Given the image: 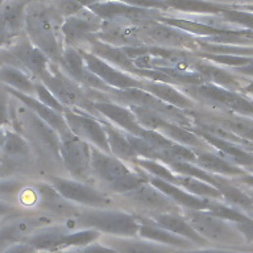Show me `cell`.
Segmentation results:
<instances>
[{
  "label": "cell",
  "mask_w": 253,
  "mask_h": 253,
  "mask_svg": "<svg viewBox=\"0 0 253 253\" xmlns=\"http://www.w3.org/2000/svg\"><path fill=\"white\" fill-rule=\"evenodd\" d=\"M70 229L63 225L54 227H43L35 231L24 243H27L36 251H46V252H57L62 249L63 239Z\"/></svg>",
  "instance_id": "obj_33"
},
{
  "label": "cell",
  "mask_w": 253,
  "mask_h": 253,
  "mask_svg": "<svg viewBox=\"0 0 253 253\" xmlns=\"http://www.w3.org/2000/svg\"><path fill=\"white\" fill-rule=\"evenodd\" d=\"M90 166L92 175L98 178L99 181L104 182L106 185L130 170L126 162L92 145H90Z\"/></svg>",
  "instance_id": "obj_19"
},
{
  "label": "cell",
  "mask_w": 253,
  "mask_h": 253,
  "mask_svg": "<svg viewBox=\"0 0 253 253\" xmlns=\"http://www.w3.org/2000/svg\"><path fill=\"white\" fill-rule=\"evenodd\" d=\"M31 153V145L24 136L13 129L3 130V137L0 141V157L7 160V161H1L7 169L11 168V164L28 158Z\"/></svg>",
  "instance_id": "obj_31"
},
{
  "label": "cell",
  "mask_w": 253,
  "mask_h": 253,
  "mask_svg": "<svg viewBox=\"0 0 253 253\" xmlns=\"http://www.w3.org/2000/svg\"><path fill=\"white\" fill-rule=\"evenodd\" d=\"M59 140L61 161L67 171L78 181H88L92 175L90 166V144L75 136L70 129L59 134Z\"/></svg>",
  "instance_id": "obj_9"
},
{
  "label": "cell",
  "mask_w": 253,
  "mask_h": 253,
  "mask_svg": "<svg viewBox=\"0 0 253 253\" xmlns=\"http://www.w3.org/2000/svg\"><path fill=\"white\" fill-rule=\"evenodd\" d=\"M137 25L145 45L174 47L190 51L198 50V37L178 28L170 27L156 19L145 20Z\"/></svg>",
  "instance_id": "obj_8"
},
{
  "label": "cell",
  "mask_w": 253,
  "mask_h": 253,
  "mask_svg": "<svg viewBox=\"0 0 253 253\" xmlns=\"http://www.w3.org/2000/svg\"><path fill=\"white\" fill-rule=\"evenodd\" d=\"M179 90L185 92L198 104L199 103L207 104L217 111L232 112V114L252 118V100H251V96H247L243 92L228 90V88L210 82L182 86L179 87Z\"/></svg>",
  "instance_id": "obj_2"
},
{
  "label": "cell",
  "mask_w": 253,
  "mask_h": 253,
  "mask_svg": "<svg viewBox=\"0 0 253 253\" xmlns=\"http://www.w3.org/2000/svg\"><path fill=\"white\" fill-rule=\"evenodd\" d=\"M40 82L58 99V102L66 108L83 111L86 114L98 118L100 115L95 111L94 100L87 95L86 90L73 79L67 77L57 63L50 62L49 70L40 78Z\"/></svg>",
  "instance_id": "obj_3"
},
{
  "label": "cell",
  "mask_w": 253,
  "mask_h": 253,
  "mask_svg": "<svg viewBox=\"0 0 253 253\" xmlns=\"http://www.w3.org/2000/svg\"><path fill=\"white\" fill-rule=\"evenodd\" d=\"M78 253H118L115 249L110 248V247H107V245H102V244H88L84 245V247H79L77 248Z\"/></svg>",
  "instance_id": "obj_51"
},
{
  "label": "cell",
  "mask_w": 253,
  "mask_h": 253,
  "mask_svg": "<svg viewBox=\"0 0 253 253\" xmlns=\"http://www.w3.org/2000/svg\"><path fill=\"white\" fill-rule=\"evenodd\" d=\"M99 236H100V232L92 228L79 229V231H75V232L69 231L65 239H63L62 249L84 247V245H88L91 243H94L95 240H98Z\"/></svg>",
  "instance_id": "obj_45"
},
{
  "label": "cell",
  "mask_w": 253,
  "mask_h": 253,
  "mask_svg": "<svg viewBox=\"0 0 253 253\" xmlns=\"http://www.w3.org/2000/svg\"><path fill=\"white\" fill-rule=\"evenodd\" d=\"M78 224L83 228L96 229L110 236L134 237L137 236L138 217L132 213L118 210L96 209L79 212Z\"/></svg>",
  "instance_id": "obj_5"
},
{
  "label": "cell",
  "mask_w": 253,
  "mask_h": 253,
  "mask_svg": "<svg viewBox=\"0 0 253 253\" xmlns=\"http://www.w3.org/2000/svg\"><path fill=\"white\" fill-rule=\"evenodd\" d=\"M107 247L118 253H174V248L150 240H133L132 237H106Z\"/></svg>",
  "instance_id": "obj_32"
},
{
  "label": "cell",
  "mask_w": 253,
  "mask_h": 253,
  "mask_svg": "<svg viewBox=\"0 0 253 253\" xmlns=\"http://www.w3.org/2000/svg\"><path fill=\"white\" fill-rule=\"evenodd\" d=\"M11 126V95L0 83V129Z\"/></svg>",
  "instance_id": "obj_49"
},
{
  "label": "cell",
  "mask_w": 253,
  "mask_h": 253,
  "mask_svg": "<svg viewBox=\"0 0 253 253\" xmlns=\"http://www.w3.org/2000/svg\"><path fill=\"white\" fill-rule=\"evenodd\" d=\"M13 211L11 206L7 205V203H3V202H0V217L5 216L8 213H11Z\"/></svg>",
  "instance_id": "obj_56"
},
{
  "label": "cell",
  "mask_w": 253,
  "mask_h": 253,
  "mask_svg": "<svg viewBox=\"0 0 253 253\" xmlns=\"http://www.w3.org/2000/svg\"><path fill=\"white\" fill-rule=\"evenodd\" d=\"M136 166V165H134ZM148 182V173L141 168L136 166V170H129L128 173L116 178L115 181L108 183V189L116 194H126L132 190L137 189L138 186Z\"/></svg>",
  "instance_id": "obj_41"
},
{
  "label": "cell",
  "mask_w": 253,
  "mask_h": 253,
  "mask_svg": "<svg viewBox=\"0 0 253 253\" xmlns=\"http://www.w3.org/2000/svg\"><path fill=\"white\" fill-rule=\"evenodd\" d=\"M207 211L215 216L220 217L223 220L231 221V223H247L252 221V217L247 215L244 211H240L236 207H232L227 203H221L219 199H209L207 201Z\"/></svg>",
  "instance_id": "obj_42"
},
{
  "label": "cell",
  "mask_w": 253,
  "mask_h": 253,
  "mask_svg": "<svg viewBox=\"0 0 253 253\" xmlns=\"http://www.w3.org/2000/svg\"><path fill=\"white\" fill-rule=\"evenodd\" d=\"M194 54L199 57V58L207 59L210 62H213L223 67H237L244 66L248 63L253 62L252 57L249 55H236V54H213V53H206V51L197 50L194 51Z\"/></svg>",
  "instance_id": "obj_44"
},
{
  "label": "cell",
  "mask_w": 253,
  "mask_h": 253,
  "mask_svg": "<svg viewBox=\"0 0 253 253\" xmlns=\"http://www.w3.org/2000/svg\"><path fill=\"white\" fill-rule=\"evenodd\" d=\"M58 66L69 78L73 79L75 83H78L79 86H82L86 90H98L107 94L111 88L87 69L82 55L75 47L63 46L62 58Z\"/></svg>",
  "instance_id": "obj_14"
},
{
  "label": "cell",
  "mask_w": 253,
  "mask_h": 253,
  "mask_svg": "<svg viewBox=\"0 0 253 253\" xmlns=\"http://www.w3.org/2000/svg\"><path fill=\"white\" fill-rule=\"evenodd\" d=\"M157 132L170 138L171 141L178 142V144L187 146V148H191V149H206V148H210L205 142V140L199 137L197 133H194L193 130L187 129L185 126H178V124H174V123L166 122Z\"/></svg>",
  "instance_id": "obj_38"
},
{
  "label": "cell",
  "mask_w": 253,
  "mask_h": 253,
  "mask_svg": "<svg viewBox=\"0 0 253 253\" xmlns=\"http://www.w3.org/2000/svg\"><path fill=\"white\" fill-rule=\"evenodd\" d=\"M54 253H78V251H77V248H66V249H61V251H57V252Z\"/></svg>",
  "instance_id": "obj_58"
},
{
  "label": "cell",
  "mask_w": 253,
  "mask_h": 253,
  "mask_svg": "<svg viewBox=\"0 0 253 253\" xmlns=\"http://www.w3.org/2000/svg\"><path fill=\"white\" fill-rule=\"evenodd\" d=\"M63 17L57 8L41 1H29L25 7L24 29L28 40L41 50L50 62L58 65L62 58L63 41L61 25Z\"/></svg>",
  "instance_id": "obj_1"
},
{
  "label": "cell",
  "mask_w": 253,
  "mask_h": 253,
  "mask_svg": "<svg viewBox=\"0 0 253 253\" xmlns=\"http://www.w3.org/2000/svg\"><path fill=\"white\" fill-rule=\"evenodd\" d=\"M169 9H177L181 12L190 13H201V15H216L232 5L211 1V0H164Z\"/></svg>",
  "instance_id": "obj_39"
},
{
  "label": "cell",
  "mask_w": 253,
  "mask_h": 253,
  "mask_svg": "<svg viewBox=\"0 0 253 253\" xmlns=\"http://www.w3.org/2000/svg\"><path fill=\"white\" fill-rule=\"evenodd\" d=\"M49 183L65 199L73 203H79V205L88 206L94 209H106L111 206L110 198L87 182L51 175L49 178Z\"/></svg>",
  "instance_id": "obj_11"
},
{
  "label": "cell",
  "mask_w": 253,
  "mask_h": 253,
  "mask_svg": "<svg viewBox=\"0 0 253 253\" xmlns=\"http://www.w3.org/2000/svg\"><path fill=\"white\" fill-rule=\"evenodd\" d=\"M138 217V231L137 235L141 236L142 239L146 240L156 241L160 244L169 245L171 248H181V249H189L193 247V243L185 237H181L175 235V233L170 232L168 229L162 228L157 225L152 219L144 216Z\"/></svg>",
  "instance_id": "obj_25"
},
{
  "label": "cell",
  "mask_w": 253,
  "mask_h": 253,
  "mask_svg": "<svg viewBox=\"0 0 253 253\" xmlns=\"http://www.w3.org/2000/svg\"><path fill=\"white\" fill-rule=\"evenodd\" d=\"M124 197L130 199L144 209L150 210L152 212H178L179 206L175 205L169 197L156 189L149 182L142 183L137 189L132 190L129 193L123 194Z\"/></svg>",
  "instance_id": "obj_21"
},
{
  "label": "cell",
  "mask_w": 253,
  "mask_h": 253,
  "mask_svg": "<svg viewBox=\"0 0 253 253\" xmlns=\"http://www.w3.org/2000/svg\"><path fill=\"white\" fill-rule=\"evenodd\" d=\"M42 253H53V252H46V251H42Z\"/></svg>",
  "instance_id": "obj_60"
},
{
  "label": "cell",
  "mask_w": 253,
  "mask_h": 253,
  "mask_svg": "<svg viewBox=\"0 0 253 253\" xmlns=\"http://www.w3.org/2000/svg\"><path fill=\"white\" fill-rule=\"evenodd\" d=\"M79 49H84V50L90 51V53H92V54L99 57V58L104 59L106 62L111 63L112 66L120 69L122 71L129 73V74L134 75V77L137 74L138 69L134 66L133 59L129 58L124 53L122 47L103 42V41L95 37V39H92L90 42L87 43L86 47H79Z\"/></svg>",
  "instance_id": "obj_24"
},
{
  "label": "cell",
  "mask_w": 253,
  "mask_h": 253,
  "mask_svg": "<svg viewBox=\"0 0 253 253\" xmlns=\"http://www.w3.org/2000/svg\"><path fill=\"white\" fill-rule=\"evenodd\" d=\"M78 50L82 55L87 69L111 88L123 90V88H129V87L142 88L144 86V79L137 78L126 71H122L120 69L112 66L111 63L106 62L104 59L99 58L84 49H78Z\"/></svg>",
  "instance_id": "obj_13"
},
{
  "label": "cell",
  "mask_w": 253,
  "mask_h": 253,
  "mask_svg": "<svg viewBox=\"0 0 253 253\" xmlns=\"http://www.w3.org/2000/svg\"><path fill=\"white\" fill-rule=\"evenodd\" d=\"M62 115L69 129L75 136L88 142L90 145L96 146L98 149L111 154L106 132L98 119L94 118L92 115L83 112V111H75L70 110V108H65Z\"/></svg>",
  "instance_id": "obj_12"
},
{
  "label": "cell",
  "mask_w": 253,
  "mask_h": 253,
  "mask_svg": "<svg viewBox=\"0 0 253 253\" xmlns=\"http://www.w3.org/2000/svg\"><path fill=\"white\" fill-rule=\"evenodd\" d=\"M4 88L7 90V92L11 95L12 98L17 99L19 102L23 103L24 106L27 107V108H29V110H31L33 114L37 115L40 119H42L43 122L46 123V124H49V126H50L58 134H62L63 132L69 130V126H67L62 114H59V112H57V111L54 110H51L50 107L45 106L42 102H40L39 99L35 98L33 95L24 94V92L13 90V88H11V87L8 86H4Z\"/></svg>",
  "instance_id": "obj_22"
},
{
  "label": "cell",
  "mask_w": 253,
  "mask_h": 253,
  "mask_svg": "<svg viewBox=\"0 0 253 253\" xmlns=\"http://www.w3.org/2000/svg\"><path fill=\"white\" fill-rule=\"evenodd\" d=\"M148 182L153 185L156 189L169 197L171 201L178 205L179 207H183L185 210H206L207 209V198H201L193 194L187 193L186 190L177 185H173L170 182H166L164 179H160L157 177L149 175L148 174Z\"/></svg>",
  "instance_id": "obj_28"
},
{
  "label": "cell",
  "mask_w": 253,
  "mask_h": 253,
  "mask_svg": "<svg viewBox=\"0 0 253 253\" xmlns=\"http://www.w3.org/2000/svg\"><path fill=\"white\" fill-rule=\"evenodd\" d=\"M191 69L199 73L205 78L206 82L213 83V84L224 87L228 90L239 91L243 94H244V83L251 82L249 79L235 74L232 70H229L227 67L219 66L216 63L210 62L207 59L199 58V57H197V59L191 63Z\"/></svg>",
  "instance_id": "obj_16"
},
{
  "label": "cell",
  "mask_w": 253,
  "mask_h": 253,
  "mask_svg": "<svg viewBox=\"0 0 253 253\" xmlns=\"http://www.w3.org/2000/svg\"><path fill=\"white\" fill-rule=\"evenodd\" d=\"M0 83L27 95H36L35 79L19 67L0 65Z\"/></svg>",
  "instance_id": "obj_37"
},
{
  "label": "cell",
  "mask_w": 253,
  "mask_h": 253,
  "mask_svg": "<svg viewBox=\"0 0 253 253\" xmlns=\"http://www.w3.org/2000/svg\"><path fill=\"white\" fill-rule=\"evenodd\" d=\"M148 217L162 228L168 229L178 236L185 237L194 244H207V241L187 223L185 217L181 216L178 212H152Z\"/></svg>",
  "instance_id": "obj_27"
},
{
  "label": "cell",
  "mask_w": 253,
  "mask_h": 253,
  "mask_svg": "<svg viewBox=\"0 0 253 253\" xmlns=\"http://www.w3.org/2000/svg\"><path fill=\"white\" fill-rule=\"evenodd\" d=\"M35 90H36V96L39 99L40 102H42L45 106L50 107L51 110L57 111L59 114H63V111L66 107H63L61 103L58 102V99L55 98L54 95L51 94L50 91L47 90L46 87L43 86L42 83L40 81H36L35 83Z\"/></svg>",
  "instance_id": "obj_47"
},
{
  "label": "cell",
  "mask_w": 253,
  "mask_h": 253,
  "mask_svg": "<svg viewBox=\"0 0 253 253\" xmlns=\"http://www.w3.org/2000/svg\"><path fill=\"white\" fill-rule=\"evenodd\" d=\"M193 118L203 119L207 122L216 123L231 133L236 134L237 137L243 138V140H248L252 141L253 138V120L252 118L248 116H243V115L232 114V112H224V111H219V112H199L197 111H187Z\"/></svg>",
  "instance_id": "obj_20"
},
{
  "label": "cell",
  "mask_w": 253,
  "mask_h": 253,
  "mask_svg": "<svg viewBox=\"0 0 253 253\" xmlns=\"http://www.w3.org/2000/svg\"><path fill=\"white\" fill-rule=\"evenodd\" d=\"M9 41H11V37L8 35V32L5 31V28L3 27V24L0 23V49L5 46L7 43H9Z\"/></svg>",
  "instance_id": "obj_55"
},
{
  "label": "cell",
  "mask_w": 253,
  "mask_h": 253,
  "mask_svg": "<svg viewBox=\"0 0 253 253\" xmlns=\"http://www.w3.org/2000/svg\"><path fill=\"white\" fill-rule=\"evenodd\" d=\"M211 148L206 149H194L195 152V161L194 164L199 166L201 169L206 170L215 175H221V177H243L244 174L249 173L240 166L235 165L228 160H225L221 156L216 154L215 152H211Z\"/></svg>",
  "instance_id": "obj_23"
},
{
  "label": "cell",
  "mask_w": 253,
  "mask_h": 253,
  "mask_svg": "<svg viewBox=\"0 0 253 253\" xmlns=\"http://www.w3.org/2000/svg\"><path fill=\"white\" fill-rule=\"evenodd\" d=\"M8 173H9V170H8L7 168H5V166H4L3 164L0 162V178L5 177V175H7Z\"/></svg>",
  "instance_id": "obj_57"
},
{
  "label": "cell",
  "mask_w": 253,
  "mask_h": 253,
  "mask_svg": "<svg viewBox=\"0 0 253 253\" xmlns=\"http://www.w3.org/2000/svg\"><path fill=\"white\" fill-rule=\"evenodd\" d=\"M88 11L100 17L102 20H129L132 23H142L145 20L156 19L158 12L156 13L152 9L138 8L129 5V4L116 1V0H107V1H98L88 5Z\"/></svg>",
  "instance_id": "obj_15"
},
{
  "label": "cell",
  "mask_w": 253,
  "mask_h": 253,
  "mask_svg": "<svg viewBox=\"0 0 253 253\" xmlns=\"http://www.w3.org/2000/svg\"><path fill=\"white\" fill-rule=\"evenodd\" d=\"M96 119L100 122V124L103 126V129L106 132L107 142H108V146H110L111 154L118 157L119 160L126 162V164H133L134 160L138 157L137 154L134 153V150L132 149V146H130L129 141L126 138V132L118 128L116 126H114L112 123H110L102 116H98Z\"/></svg>",
  "instance_id": "obj_30"
},
{
  "label": "cell",
  "mask_w": 253,
  "mask_h": 253,
  "mask_svg": "<svg viewBox=\"0 0 253 253\" xmlns=\"http://www.w3.org/2000/svg\"><path fill=\"white\" fill-rule=\"evenodd\" d=\"M39 219L19 217L0 227V253L17 243H24L39 227Z\"/></svg>",
  "instance_id": "obj_29"
},
{
  "label": "cell",
  "mask_w": 253,
  "mask_h": 253,
  "mask_svg": "<svg viewBox=\"0 0 253 253\" xmlns=\"http://www.w3.org/2000/svg\"><path fill=\"white\" fill-rule=\"evenodd\" d=\"M29 0H8L0 7V23L11 37V41L19 35L24 28L25 7ZM9 41V42H11Z\"/></svg>",
  "instance_id": "obj_35"
},
{
  "label": "cell",
  "mask_w": 253,
  "mask_h": 253,
  "mask_svg": "<svg viewBox=\"0 0 253 253\" xmlns=\"http://www.w3.org/2000/svg\"><path fill=\"white\" fill-rule=\"evenodd\" d=\"M174 185L179 186L183 190H186L187 193L197 195V197L207 198V199H219V201H221V195L216 187H213L212 185H210L207 182L197 179V178L177 174Z\"/></svg>",
  "instance_id": "obj_40"
},
{
  "label": "cell",
  "mask_w": 253,
  "mask_h": 253,
  "mask_svg": "<svg viewBox=\"0 0 253 253\" xmlns=\"http://www.w3.org/2000/svg\"><path fill=\"white\" fill-rule=\"evenodd\" d=\"M107 96L110 98V100L118 102L124 106L134 104V106L149 108L164 119H166L168 122L185 126L187 129L194 124V118L187 111L179 110L177 107L162 102L144 88H137V87H129V88H123V90L110 88L107 92Z\"/></svg>",
  "instance_id": "obj_4"
},
{
  "label": "cell",
  "mask_w": 253,
  "mask_h": 253,
  "mask_svg": "<svg viewBox=\"0 0 253 253\" xmlns=\"http://www.w3.org/2000/svg\"><path fill=\"white\" fill-rule=\"evenodd\" d=\"M94 108L102 118L122 130L141 137L144 128L138 124L132 111L126 106L114 100H94Z\"/></svg>",
  "instance_id": "obj_18"
},
{
  "label": "cell",
  "mask_w": 253,
  "mask_h": 253,
  "mask_svg": "<svg viewBox=\"0 0 253 253\" xmlns=\"http://www.w3.org/2000/svg\"><path fill=\"white\" fill-rule=\"evenodd\" d=\"M213 187H216L219 190L221 199H224L227 202V205H233L236 209L243 210V211L247 212V215L251 216L253 210L252 197L251 195L245 194L243 190L233 185L228 178L221 177V175H216Z\"/></svg>",
  "instance_id": "obj_36"
},
{
  "label": "cell",
  "mask_w": 253,
  "mask_h": 253,
  "mask_svg": "<svg viewBox=\"0 0 253 253\" xmlns=\"http://www.w3.org/2000/svg\"><path fill=\"white\" fill-rule=\"evenodd\" d=\"M21 187V183L15 179H4V177L0 179V194H13L19 191Z\"/></svg>",
  "instance_id": "obj_52"
},
{
  "label": "cell",
  "mask_w": 253,
  "mask_h": 253,
  "mask_svg": "<svg viewBox=\"0 0 253 253\" xmlns=\"http://www.w3.org/2000/svg\"><path fill=\"white\" fill-rule=\"evenodd\" d=\"M0 65L19 67L40 81L49 70L50 59L39 50L27 36L19 35L0 49Z\"/></svg>",
  "instance_id": "obj_6"
},
{
  "label": "cell",
  "mask_w": 253,
  "mask_h": 253,
  "mask_svg": "<svg viewBox=\"0 0 253 253\" xmlns=\"http://www.w3.org/2000/svg\"><path fill=\"white\" fill-rule=\"evenodd\" d=\"M144 90L154 95L156 98L168 103L170 106L177 107L179 110L183 111H193L197 108V102H194L193 99L187 96L185 92L179 90V87L170 84V83L154 82V81H146L144 79Z\"/></svg>",
  "instance_id": "obj_26"
},
{
  "label": "cell",
  "mask_w": 253,
  "mask_h": 253,
  "mask_svg": "<svg viewBox=\"0 0 253 253\" xmlns=\"http://www.w3.org/2000/svg\"><path fill=\"white\" fill-rule=\"evenodd\" d=\"M193 130L194 133H197L199 137L205 140V142L210 148H213V152L219 156H221L225 160H228L235 165L240 166L247 171H252L253 165V154L252 150L245 148V146L237 144V142L229 141V140H224V138L215 137L212 134L206 133V132H201V130L190 129Z\"/></svg>",
  "instance_id": "obj_17"
},
{
  "label": "cell",
  "mask_w": 253,
  "mask_h": 253,
  "mask_svg": "<svg viewBox=\"0 0 253 253\" xmlns=\"http://www.w3.org/2000/svg\"><path fill=\"white\" fill-rule=\"evenodd\" d=\"M128 108L132 111V114L134 115V118L137 120V123L144 128V129L150 130H158L168 120L156 114L154 111L145 108L141 106H134V104H128Z\"/></svg>",
  "instance_id": "obj_43"
},
{
  "label": "cell",
  "mask_w": 253,
  "mask_h": 253,
  "mask_svg": "<svg viewBox=\"0 0 253 253\" xmlns=\"http://www.w3.org/2000/svg\"><path fill=\"white\" fill-rule=\"evenodd\" d=\"M220 16L225 23L236 25V27L241 28V29H252L253 15L251 11L245 12L231 7L220 12Z\"/></svg>",
  "instance_id": "obj_46"
},
{
  "label": "cell",
  "mask_w": 253,
  "mask_h": 253,
  "mask_svg": "<svg viewBox=\"0 0 253 253\" xmlns=\"http://www.w3.org/2000/svg\"><path fill=\"white\" fill-rule=\"evenodd\" d=\"M103 20L91 11L77 12L74 15L66 16L62 20L61 35H62L63 46H71L75 49L84 47L95 35L100 31Z\"/></svg>",
  "instance_id": "obj_10"
},
{
  "label": "cell",
  "mask_w": 253,
  "mask_h": 253,
  "mask_svg": "<svg viewBox=\"0 0 253 253\" xmlns=\"http://www.w3.org/2000/svg\"><path fill=\"white\" fill-rule=\"evenodd\" d=\"M183 217L207 243L239 245L245 240L235 224L215 216L207 210H186Z\"/></svg>",
  "instance_id": "obj_7"
},
{
  "label": "cell",
  "mask_w": 253,
  "mask_h": 253,
  "mask_svg": "<svg viewBox=\"0 0 253 253\" xmlns=\"http://www.w3.org/2000/svg\"><path fill=\"white\" fill-rule=\"evenodd\" d=\"M3 1H4V0H0V4H1V3H3Z\"/></svg>",
  "instance_id": "obj_61"
},
{
  "label": "cell",
  "mask_w": 253,
  "mask_h": 253,
  "mask_svg": "<svg viewBox=\"0 0 253 253\" xmlns=\"http://www.w3.org/2000/svg\"><path fill=\"white\" fill-rule=\"evenodd\" d=\"M120 1L145 9H169L164 0H120Z\"/></svg>",
  "instance_id": "obj_50"
},
{
  "label": "cell",
  "mask_w": 253,
  "mask_h": 253,
  "mask_svg": "<svg viewBox=\"0 0 253 253\" xmlns=\"http://www.w3.org/2000/svg\"><path fill=\"white\" fill-rule=\"evenodd\" d=\"M1 253H36V249L27 243H17V244L11 245Z\"/></svg>",
  "instance_id": "obj_53"
},
{
  "label": "cell",
  "mask_w": 253,
  "mask_h": 253,
  "mask_svg": "<svg viewBox=\"0 0 253 253\" xmlns=\"http://www.w3.org/2000/svg\"><path fill=\"white\" fill-rule=\"evenodd\" d=\"M233 251L227 249H183L174 253H232Z\"/></svg>",
  "instance_id": "obj_54"
},
{
  "label": "cell",
  "mask_w": 253,
  "mask_h": 253,
  "mask_svg": "<svg viewBox=\"0 0 253 253\" xmlns=\"http://www.w3.org/2000/svg\"><path fill=\"white\" fill-rule=\"evenodd\" d=\"M39 194L40 207L46 212L69 216L77 212L75 206L67 201L50 185V183H40L36 187Z\"/></svg>",
  "instance_id": "obj_34"
},
{
  "label": "cell",
  "mask_w": 253,
  "mask_h": 253,
  "mask_svg": "<svg viewBox=\"0 0 253 253\" xmlns=\"http://www.w3.org/2000/svg\"><path fill=\"white\" fill-rule=\"evenodd\" d=\"M102 0H58V3L55 5L57 11L61 13V16H70L74 15L77 12L82 11L83 8H87L90 4L98 3Z\"/></svg>",
  "instance_id": "obj_48"
},
{
  "label": "cell",
  "mask_w": 253,
  "mask_h": 253,
  "mask_svg": "<svg viewBox=\"0 0 253 253\" xmlns=\"http://www.w3.org/2000/svg\"><path fill=\"white\" fill-rule=\"evenodd\" d=\"M232 253H236V252H232ZM247 253H251V252H247Z\"/></svg>",
  "instance_id": "obj_62"
},
{
  "label": "cell",
  "mask_w": 253,
  "mask_h": 253,
  "mask_svg": "<svg viewBox=\"0 0 253 253\" xmlns=\"http://www.w3.org/2000/svg\"><path fill=\"white\" fill-rule=\"evenodd\" d=\"M3 130L4 129H0V141H1V137H3Z\"/></svg>",
  "instance_id": "obj_59"
}]
</instances>
